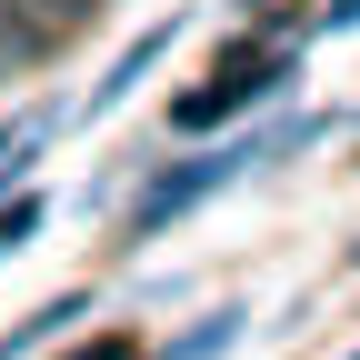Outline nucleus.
I'll return each mask as SVG.
<instances>
[{"label": "nucleus", "mask_w": 360, "mask_h": 360, "mask_svg": "<svg viewBox=\"0 0 360 360\" xmlns=\"http://www.w3.org/2000/svg\"><path fill=\"white\" fill-rule=\"evenodd\" d=\"M160 51H170V30H150V40H141V51H130V60H120V70L101 80V101H90V110H110V101H130V80H141V70H150Z\"/></svg>", "instance_id": "4"}, {"label": "nucleus", "mask_w": 360, "mask_h": 360, "mask_svg": "<svg viewBox=\"0 0 360 360\" xmlns=\"http://www.w3.org/2000/svg\"><path fill=\"white\" fill-rule=\"evenodd\" d=\"M40 141H51V120H20V130H0V180H11V170H20Z\"/></svg>", "instance_id": "5"}, {"label": "nucleus", "mask_w": 360, "mask_h": 360, "mask_svg": "<svg viewBox=\"0 0 360 360\" xmlns=\"http://www.w3.org/2000/svg\"><path fill=\"white\" fill-rule=\"evenodd\" d=\"M0 11H20V20H40L51 40H70L80 20H90V0H0Z\"/></svg>", "instance_id": "3"}, {"label": "nucleus", "mask_w": 360, "mask_h": 360, "mask_svg": "<svg viewBox=\"0 0 360 360\" xmlns=\"http://www.w3.org/2000/svg\"><path fill=\"white\" fill-rule=\"evenodd\" d=\"M310 130H321V120H300V130H260V141H231V150H200V160H180V170H160L150 180V191H141V210H130V231H170V220L180 210H191L200 191H220V180H240L250 160H270V150H290V141H310Z\"/></svg>", "instance_id": "1"}, {"label": "nucleus", "mask_w": 360, "mask_h": 360, "mask_svg": "<svg viewBox=\"0 0 360 360\" xmlns=\"http://www.w3.org/2000/svg\"><path fill=\"white\" fill-rule=\"evenodd\" d=\"M350 360H360V350H350Z\"/></svg>", "instance_id": "7"}, {"label": "nucleus", "mask_w": 360, "mask_h": 360, "mask_svg": "<svg viewBox=\"0 0 360 360\" xmlns=\"http://www.w3.org/2000/svg\"><path fill=\"white\" fill-rule=\"evenodd\" d=\"M270 90H281V60H240L220 90H191V101H180V130H210L220 110H250V101H270Z\"/></svg>", "instance_id": "2"}, {"label": "nucleus", "mask_w": 360, "mask_h": 360, "mask_svg": "<svg viewBox=\"0 0 360 360\" xmlns=\"http://www.w3.org/2000/svg\"><path fill=\"white\" fill-rule=\"evenodd\" d=\"M30 231H40V200H11V210H0V250H20Z\"/></svg>", "instance_id": "6"}]
</instances>
